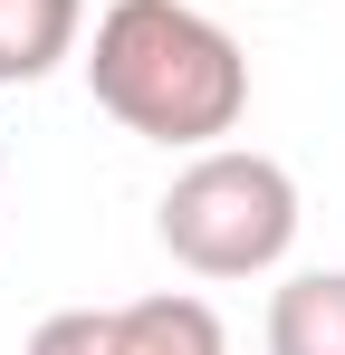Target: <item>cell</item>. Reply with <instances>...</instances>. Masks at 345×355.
<instances>
[{
  "mask_svg": "<svg viewBox=\"0 0 345 355\" xmlns=\"http://www.w3.org/2000/svg\"><path fill=\"white\" fill-rule=\"evenodd\" d=\"M87 87L144 144H221L249 116V58L202 0H115L87 49Z\"/></svg>",
  "mask_w": 345,
  "mask_h": 355,
  "instance_id": "1",
  "label": "cell"
},
{
  "mask_svg": "<svg viewBox=\"0 0 345 355\" xmlns=\"http://www.w3.org/2000/svg\"><path fill=\"white\" fill-rule=\"evenodd\" d=\"M154 240L192 279H259V269H278L288 240H297V182L269 154L202 144L172 173V192L154 202Z\"/></svg>",
  "mask_w": 345,
  "mask_h": 355,
  "instance_id": "2",
  "label": "cell"
},
{
  "mask_svg": "<svg viewBox=\"0 0 345 355\" xmlns=\"http://www.w3.org/2000/svg\"><path fill=\"white\" fill-rule=\"evenodd\" d=\"M87 0H0V87H39L57 58H77Z\"/></svg>",
  "mask_w": 345,
  "mask_h": 355,
  "instance_id": "3",
  "label": "cell"
},
{
  "mask_svg": "<svg viewBox=\"0 0 345 355\" xmlns=\"http://www.w3.org/2000/svg\"><path fill=\"white\" fill-rule=\"evenodd\" d=\"M269 355H345V269H297L269 297Z\"/></svg>",
  "mask_w": 345,
  "mask_h": 355,
  "instance_id": "4",
  "label": "cell"
},
{
  "mask_svg": "<svg viewBox=\"0 0 345 355\" xmlns=\"http://www.w3.org/2000/svg\"><path fill=\"white\" fill-rule=\"evenodd\" d=\"M115 355H230L221 317L202 307V297H134V307H115Z\"/></svg>",
  "mask_w": 345,
  "mask_h": 355,
  "instance_id": "5",
  "label": "cell"
},
{
  "mask_svg": "<svg viewBox=\"0 0 345 355\" xmlns=\"http://www.w3.org/2000/svg\"><path fill=\"white\" fill-rule=\"evenodd\" d=\"M29 355H115V307H57V317H39Z\"/></svg>",
  "mask_w": 345,
  "mask_h": 355,
  "instance_id": "6",
  "label": "cell"
}]
</instances>
